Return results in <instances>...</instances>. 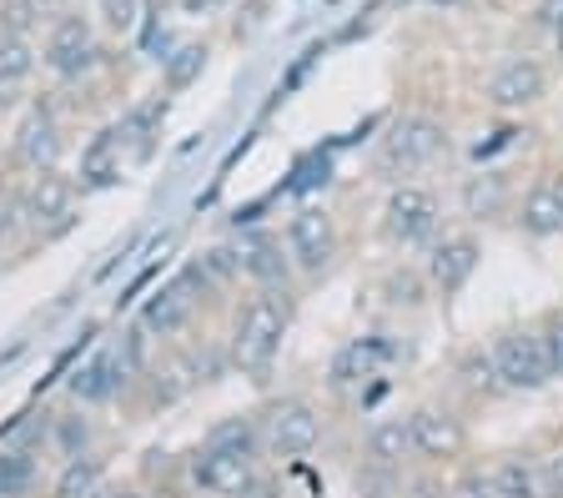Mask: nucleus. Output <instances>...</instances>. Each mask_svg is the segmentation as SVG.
<instances>
[{"label":"nucleus","instance_id":"obj_18","mask_svg":"<svg viewBox=\"0 0 563 498\" xmlns=\"http://www.w3.org/2000/svg\"><path fill=\"white\" fill-rule=\"evenodd\" d=\"M70 202H76V187L60 177L56 166L51 171H35L31 187H25V222H66L70 217Z\"/></svg>","mask_w":563,"mask_h":498},{"label":"nucleus","instance_id":"obj_3","mask_svg":"<svg viewBox=\"0 0 563 498\" xmlns=\"http://www.w3.org/2000/svg\"><path fill=\"white\" fill-rule=\"evenodd\" d=\"M412 418V453H418L422 468H438V474H453L457 463H468L473 453V428L468 418L448 403H418L408 408Z\"/></svg>","mask_w":563,"mask_h":498},{"label":"nucleus","instance_id":"obj_8","mask_svg":"<svg viewBox=\"0 0 563 498\" xmlns=\"http://www.w3.org/2000/svg\"><path fill=\"white\" fill-rule=\"evenodd\" d=\"M478 262H483V242H478V232H443V237H438L433 247H428V257H422V277H428L433 297L453 302V297L473 283Z\"/></svg>","mask_w":563,"mask_h":498},{"label":"nucleus","instance_id":"obj_22","mask_svg":"<svg viewBox=\"0 0 563 498\" xmlns=\"http://www.w3.org/2000/svg\"><path fill=\"white\" fill-rule=\"evenodd\" d=\"M101 488H106L101 458L81 453V458H66V463H60L56 484H51V498H101Z\"/></svg>","mask_w":563,"mask_h":498},{"label":"nucleus","instance_id":"obj_32","mask_svg":"<svg viewBox=\"0 0 563 498\" xmlns=\"http://www.w3.org/2000/svg\"><path fill=\"white\" fill-rule=\"evenodd\" d=\"M86 443H91V423H86V418H56V449H60V458H81Z\"/></svg>","mask_w":563,"mask_h":498},{"label":"nucleus","instance_id":"obj_15","mask_svg":"<svg viewBox=\"0 0 563 498\" xmlns=\"http://www.w3.org/2000/svg\"><path fill=\"white\" fill-rule=\"evenodd\" d=\"M514 222H518V232L533 237V242H549V237H559L563 232V207H559V191H553L549 177H539L523 197H518Z\"/></svg>","mask_w":563,"mask_h":498},{"label":"nucleus","instance_id":"obj_25","mask_svg":"<svg viewBox=\"0 0 563 498\" xmlns=\"http://www.w3.org/2000/svg\"><path fill=\"white\" fill-rule=\"evenodd\" d=\"M81 177L91 181V187H111V181L121 177V142H117V131H106L101 142L86 146V156H81Z\"/></svg>","mask_w":563,"mask_h":498},{"label":"nucleus","instance_id":"obj_30","mask_svg":"<svg viewBox=\"0 0 563 498\" xmlns=\"http://www.w3.org/2000/svg\"><path fill=\"white\" fill-rule=\"evenodd\" d=\"M31 66H35L31 41H25V36H5V41H0V81L21 86L25 76H31Z\"/></svg>","mask_w":563,"mask_h":498},{"label":"nucleus","instance_id":"obj_12","mask_svg":"<svg viewBox=\"0 0 563 498\" xmlns=\"http://www.w3.org/2000/svg\"><path fill=\"white\" fill-rule=\"evenodd\" d=\"M96 56H101V51H96L91 25H86L81 15H66V21L51 25V36H46V66L56 76H81Z\"/></svg>","mask_w":563,"mask_h":498},{"label":"nucleus","instance_id":"obj_29","mask_svg":"<svg viewBox=\"0 0 563 498\" xmlns=\"http://www.w3.org/2000/svg\"><path fill=\"white\" fill-rule=\"evenodd\" d=\"M31 484H35V458L31 453H21V449L0 453V498L31 494Z\"/></svg>","mask_w":563,"mask_h":498},{"label":"nucleus","instance_id":"obj_14","mask_svg":"<svg viewBox=\"0 0 563 498\" xmlns=\"http://www.w3.org/2000/svg\"><path fill=\"white\" fill-rule=\"evenodd\" d=\"M60 156V131H56V117L46 107H31L25 121L15 126V162L31 166V171H51Z\"/></svg>","mask_w":563,"mask_h":498},{"label":"nucleus","instance_id":"obj_26","mask_svg":"<svg viewBox=\"0 0 563 498\" xmlns=\"http://www.w3.org/2000/svg\"><path fill=\"white\" fill-rule=\"evenodd\" d=\"M383 297L387 308H422V297H433V287L422 277V267H393L383 277Z\"/></svg>","mask_w":563,"mask_h":498},{"label":"nucleus","instance_id":"obj_38","mask_svg":"<svg viewBox=\"0 0 563 498\" xmlns=\"http://www.w3.org/2000/svg\"><path fill=\"white\" fill-rule=\"evenodd\" d=\"M549 181H553V191H559V207H563V166H559V171H553Z\"/></svg>","mask_w":563,"mask_h":498},{"label":"nucleus","instance_id":"obj_9","mask_svg":"<svg viewBox=\"0 0 563 498\" xmlns=\"http://www.w3.org/2000/svg\"><path fill=\"white\" fill-rule=\"evenodd\" d=\"M191 484L201 488V494L211 498H252V488H257V458H246V453H227V449H207L201 443L197 453H191L187 463Z\"/></svg>","mask_w":563,"mask_h":498},{"label":"nucleus","instance_id":"obj_24","mask_svg":"<svg viewBox=\"0 0 563 498\" xmlns=\"http://www.w3.org/2000/svg\"><path fill=\"white\" fill-rule=\"evenodd\" d=\"M357 498H408V468H383V463H357L352 468Z\"/></svg>","mask_w":563,"mask_h":498},{"label":"nucleus","instance_id":"obj_20","mask_svg":"<svg viewBox=\"0 0 563 498\" xmlns=\"http://www.w3.org/2000/svg\"><path fill=\"white\" fill-rule=\"evenodd\" d=\"M453 383L463 392H473V398H483V403H493V398H504V378H498V363H493V353L483 343L463 347L453 363Z\"/></svg>","mask_w":563,"mask_h":498},{"label":"nucleus","instance_id":"obj_40","mask_svg":"<svg viewBox=\"0 0 563 498\" xmlns=\"http://www.w3.org/2000/svg\"><path fill=\"white\" fill-rule=\"evenodd\" d=\"M428 5H457V0H428Z\"/></svg>","mask_w":563,"mask_h":498},{"label":"nucleus","instance_id":"obj_27","mask_svg":"<svg viewBox=\"0 0 563 498\" xmlns=\"http://www.w3.org/2000/svg\"><path fill=\"white\" fill-rule=\"evenodd\" d=\"M443 498H498L493 494V463H457L443 484Z\"/></svg>","mask_w":563,"mask_h":498},{"label":"nucleus","instance_id":"obj_36","mask_svg":"<svg viewBox=\"0 0 563 498\" xmlns=\"http://www.w3.org/2000/svg\"><path fill=\"white\" fill-rule=\"evenodd\" d=\"M533 21L549 25V31H559V25H563V0H543L539 11H533Z\"/></svg>","mask_w":563,"mask_h":498},{"label":"nucleus","instance_id":"obj_10","mask_svg":"<svg viewBox=\"0 0 563 498\" xmlns=\"http://www.w3.org/2000/svg\"><path fill=\"white\" fill-rule=\"evenodd\" d=\"M236 252H242V277L257 287V292H287V287L297 283L287 242L272 237V232H246V237L236 242Z\"/></svg>","mask_w":563,"mask_h":498},{"label":"nucleus","instance_id":"obj_4","mask_svg":"<svg viewBox=\"0 0 563 498\" xmlns=\"http://www.w3.org/2000/svg\"><path fill=\"white\" fill-rule=\"evenodd\" d=\"M257 418H262V439H267L272 458H307V453H317L322 433H328L322 408H317L312 398H302V392L272 398Z\"/></svg>","mask_w":563,"mask_h":498},{"label":"nucleus","instance_id":"obj_1","mask_svg":"<svg viewBox=\"0 0 563 498\" xmlns=\"http://www.w3.org/2000/svg\"><path fill=\"white\" fill-rule=\"evenodd\" d=\"M292 328V292H257L246 297L232 318V337H227V363H232L242 378L267 383L277 368L282 337Z\"/></svg>","mask_w":563,"mask_h":498},{"label":"nucleus","instance_id":"obj_31","mask_svg":"<svg viewBox=\"0 0 563 498\" xmlns=\"http://www.w3.org/2000/svg\"><path fill=\"white\" fill-rule=\"evenodd\" d=\"M201 66H207V51H201V46H181V51H176V60H166V86H172V91H187V86L197 81Z\"/></svg>","mask_w":563,"mask_h":498},{"label":"nucleus","instance_id":"obj_6","mask_svg":"<svg viewBox=\"0 0 563 498\" xmlns=\"http://www.w3.org/2000/svg\"><path fill=\"white\" fill-rule=\"evenodd\" d=\"M443 152H448L443 121H433V117H402L398 126L383 136V146H377V171H387L393 181L418 177V171H428V166H433Z\"/></svg>","mask_w":563,"mask_h":498},{"label":"nucleus","instance_id":"obj_5","mask_svg":"<svg viewBox=\"0 0 563 498\" xmlns=\"http://www.w3.org/2000/svg\"><path fill=\"white\" fill-rule=\"evenodd\" d=\"M282 242H287V257H292L297 277H328L332 262L342 252V232H338V217L328 207H297L282 226Z\"/></svg>","mask_w":563,"mask_h":498},{"label":"nucleus","instance_id":"obj_33","mask_svg":"<svg viewBox=\"0 0 563 498\" xmlns=\"http://www.w3.org/2000/svg\"><path fill=\"white\" fill-rule=\"evenodd\" d=\"M25 226V197H15V191H0V247L15 237Z\"/></svg>","mask_w":563,"mask_h":498},{"label":"nucleus","instance_id":"obj_37","mask_svg":"<svg viewBox=\"0 0 563 498\" xmlns=\"http://www.w3.org/2000/svg\"><path fill=\"white\" fill-rule=\"evenodd\" d=\"M101 498H152V494H146L141 484H106Z\"/></svg>","mask_w":563,"mask_h":498},{"label":"nucleus","instance_id":"obj_13","mask_svg":"<svg viewBox=\"0 0 563 498\" xmlns=\"http://www.w3.org/2000/svg\"><path fill=\"white\" fill-rule=\"evenodd\" d=\"M363 453L367 463H383V468H412L418 463V453H412V418L408 413L373 418L363 433Z\"/></svg>","mask_w":563,"mask_h":498},{"label":"nucleus","instance_id":"obj_35","mask_svg":"<svg viewBox=\"0 0 563 498\" xmlns=\"http://www.w3.org/2000/svg\"><path fill=\"white\" fill-rule=\"evenodd\" d=\"M539 463H543V488H549V498H563V443L539 453Z\"/></svg>","mask_w":563,"mask_h":498},{"label":"nucleus","instance_id":"obj_16","mask_svg":"<svg viewBox=\"0 0 563 498\" xmlns=\"http://www.w3.org/2000/svg\"><path fill=\"white\" fill-rule=\"evenodd\" d=\"M457 202L468 222H498L514 207V187H508L504 171H473L463 187H457Z\"/></svg>","mask_w":563,"mask_h":498},{"label":"nucleus","instance_id":"obj_19","mask_svg":"<svg viewBox=\"0 0 563 498\" xmlns=\"http://www.w3.org/2000/svg\"><path fill=\"white\" fill-rule=\"evenodd\" d=\"M383 363H387V347L377 343V337H357V343H347L338 357H332V373H328L332 392L363 388L367 378H377V368H383Z\"/></svg>","mask_w":563,"mask_h":498},{"label":"nucleus","instance_id":"obj_39","mask_svg":"<svg viewBox=\"0 0 563 498\" xmlns=\"http://www.w3.org/2000/svg\"><path fill=\"white\" fill-rule=\"evenodd\" d=\"M553 51H559V60H563V25L553 31Z\"/></svg>","mask_w":563,"mask_h":498},{"label":"nucleus","instance_id":"obj_2","mask_svg":"<svg viewBox=\"0 0 563 498\" xmlns=\"http://www.w3.org/2000/svg\"><path fill=\"white\" fill-rule=\"evenodd\" d=\"M377 232H383L387 247H433L443 237V202H438V191L418 187V181H398L387 191Z\"/></svg>","mask_w":563,"mask_h":498},{"label":"nucleus","instance_id":"obj_28","mask_svg":"<svg viewBox=\"0 0 563 498\" xmlns=\"http://www.w3.org/2000/svg\"><path fill=\"white\" fill-rule=\"evenodd\" d=\"M533 337H539V353H543V363H549V373L563 378V302L559 308H543L539 318H533Z\"/></svg>","mask_w":563,"mask_h":498},{"label":"nucleus","instance_id":"obj_23","mask_svg":"<svg viewBox=\"0 0 563 498\" xmlns=\"http://www.w3.org/2000/svg\"><path fill=\"white\" fill-rule=\"evenodd\" d=\"M207 449H227V453H246V458H257V453H267V439H262V418L246 413V418H222V423L211 428Z\"/></svg>","mask_w":563,"mask_h":498},{"label":"nucleus","instance_id":"obj_34","mask_svg":"<svg viewBox=\"0 0 563 498\" xmlns=\"http://www.w3.org/2000/svg\"><path fill=\"white\" fill-rule=\"evenodd\" d=\"M106 5V21L117 25V31H136L141 21V0H101Z\"/></svg>","mask_w":563,"mask_h":498},{"label":"nucleus","instance_id":"obj_7","mask_svg":"<svg viewBox=\"0 0 563 498\" xmlns=\"http://www.w3.org/2000/svg\"><path fill=\"white\" fill-rule=\"evenodd\" d=\"M488 353L498 363V378L508 392H543L553 383L549 363L539 353V337H533V322H508L488 337Z\"/></svg>","mask_w":563,"mask_h":498},{"label":"nucleus","instance_id":"obj_11","mask_svg":"<svg viewBox=\"0 0 563 498\" xmlns=\"http://www.w3.org/2000/svg\"><path fill=\"white\" fill-rule=\"evenodd\" d=\"M549 96V71L533 56H514L488 76V107L498 111H528Z\"/></svg>","mask_w":563,"mask_h":498},{"label":"nucleus","instance_id":"obj_17","mask_svg":"<svg viewBox=\"0 0 563 498\" xmlns=\"http://www.w3.org/2000/svg\"><path fill=\"white\" fill-rule=\"evenodd\" d=\"M493 494L498 498H549L543 488V463L539 453H504V458H493Z\"/></svg>","mask_w":563,"mask_h":498},{"label":"nucleus","instance_id":"obj_21","mask_svg":"<svg viewBox=\"0 0 563 498\" xmlns=\"http://www.w3.org/2000/svg\"><path fill=\"white\" fill-rule=\"evenodd\" d=\"M191 318H197V302H191L181 287H162V292L146 302V312H141V328L156 332V337H181V332L191 328Z\"/></svg>","mask_w":563,"mask_h":498}]
</instances>
